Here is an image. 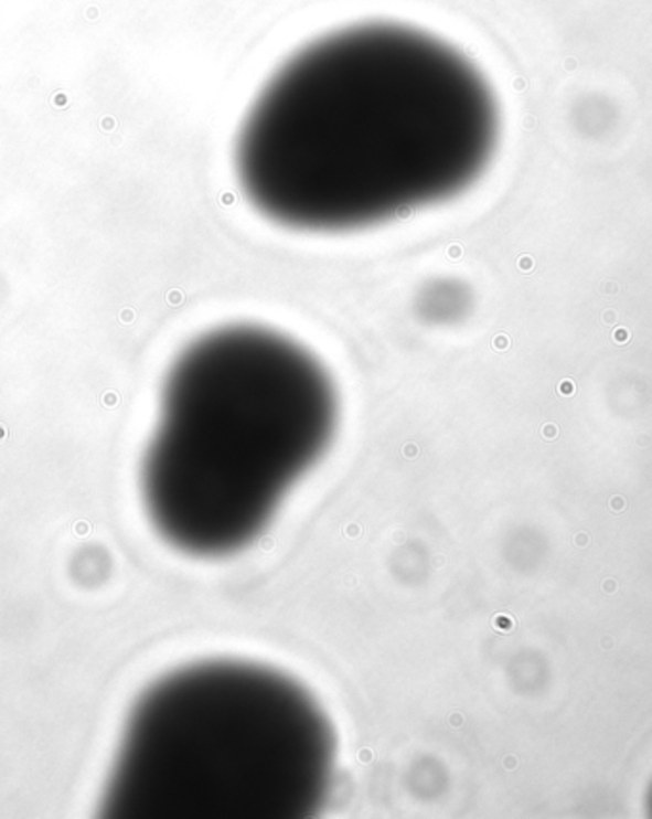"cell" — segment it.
I'll return each mask as SVG.
<instances>
[{"mask_svg": "<svg viewBox=\"0 0 652 819\" xmlns=\"http://www.w3.org/2000/svg\"><path fill=\"white\" fill-rule=\"evenodd\" d=\"M499 136V104L468 57L418 29L363 23L317 39L269 78L235 167L267 220L340 234L457 198Z\"/></svg>", "mask_w": 652, "mask_h": 819, "instance_id": "cell-1", "label": "cell"}, {"mask_svg": "<svg viewBox=\"0 0 652 819\" xmlns=\"http://www.w3.org/2000/svg\"><path fill=\"white\" fill-rule=\"evenodd\" d=\"M336 424L334 382L309 350L266 327L206 332L167 376L141 472L151 522L195 556L245 549Z\"/></svg>", "mask_w": 652, "mask_h": 819, "instance_id": "cell-2", "label": "cell"}, {"mask_svg": "<svg viewBox=\"0 0 652 819\" xmlns=\"http://www.w3.org/2000/svg\"><path fill=\"white\" fill-rule=\"evenodd\" d=\"M336 742L281 672L206 661L154 682L128 719L106 793L127 819H298L323 808Z\"/></svg>", "mask_w": 652, "mask_h": 819, "instance_id": "cell-3", "label": "cell"}, {"mask_svg": "<svg viewBox=\"0 0 652 819\" xmlns=\"http://www.w3.org/2000/svg\"><path fill=\"white\" fill-rule=\"evenodd\" d=\"M646 806H649V812H651L652 816V785L651 791H649V797H646Z\"/></svg>", "mask_w": 652, "mask_h": 819, "instance_id": "cell-4", "label": "cell"}]
</instances>
